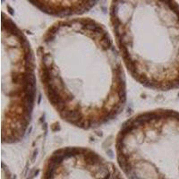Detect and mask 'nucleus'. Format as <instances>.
<instances>
[{
	"instance_id": "1",
	"label": "nucleus",
	"mask_w": 179,
	"mask_h": 179,
	"mask_svg": "<svg viewBox=\"0 0 179 179\" xmlns=\"http://www.w3.org/2000/svg\"><path fill=\"white\" fill-rule=\"evenodd\" d=\"M37 57L45 94L68 124L95 128L124 109L121 56L100 23L89 17L56 22L42 37Z\"/></svg>"
},
{
	"instance_id": "2",
	"label": "nucleus",
	"mask_w": 179,
	"mask_h": 179,
	"mask_svg": "<svg viewBox=\"0 0 179 179\" xmlns=\"http://www.w3.org/2000/svg\"><path fill=\"white\" fill-rule=\"evenodd\" d=\"M110 22L123 62L147 88H179V5L175 1H113Z\"/></svg>"
},
{
	"instance_id": "3",
	"label": "nucleus",
	"mask_w": 179,
	"mask_h": 179,
	"mask_svg": "<svg viewBox=\"0 0 179 179\" xmlns=\"http://www.w3.org/2000/svg\"><path fill=\"white\" fill-rule=\"evenodd\" d=\"M117 163L130 179H179V112L135 115L116 138Z\"/></svg>"
},
{
	"instance_id": "4",
	"label": "nucleus",
	"mask_w": 179,
	"mask_h": 179,
	"mask_svg": "<svg viewBox=\"0 0 179 179\" xmlns=\"http://www.w3.org/2000/svg\"><path fill=\"white\" fill-rule=\"evenodd\" d=\"M2 139L23 138L35 99L34 60L30 43L9 17L2 19Z\"/></svg>"
}]
</instances>
